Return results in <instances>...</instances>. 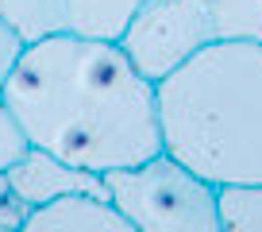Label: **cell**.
<instances>
[{
    "label": "cell",
    "instance_id": "6da1fadb",
    "mask_svg": "<svg viewBox=\"0 0 262 232\" xmlns=\"http://www.w3.org/2000/svg\"><path fill=\"white\" fill-rule=\"evenodd\" d=\"M0 97L31 147L85 170L108 174L162 151L155 82L120 39L70 31L31 39Z\"/></svg>",
    "mask_w": 262,
    "mask_h": 232
},
{
    "label": "cell",
    "instance_id": "7a4b0ae2",
    "mask_svg": "<svg viewBox=\"0 0 262 232\" xmlns=\"http://www.w3.org/2000/svg\"><path fill=\"white\" fill-rule=\"evenodd\" d=\"M162 151L216 190L262 186V39L196 50L155 82Z\"/></svg>",
    "mask_w": 262,
    "mask_h": 232
},
{
    "label": "cell",
    "instance_id": "3957f363",
    "mask_svg": "<svg viewBox=\"0 0 262 232\" xmlns=\"http://www.w3.org/2000/svg\"><path fill=\"white\" fill-rule=\"evenodd\" d=\"M235 39H262V0H143L120 47L150 82H162L196 50Z\"/></svg>",
    "mask_w": 262,
    "mask_h": 232
},
{
    "label": "cell",
    "instance_id": "277c9868",
    "mask_svg": "<svg viewBox=\"0 0 262 232\" xmlns=\"http://www.w3.org/2000/svg\"><path fill=\"white\" fill-rule=\"evenodd\" d=\"M108 198L135 232H224L220 190L170 151L104 174Z\"/></svg>",
    "mask_w": 262,
    "mask_h": 232
},
{
    "label": "cell",
    "instance_id": "5b68a950",
    "mask_svg": "<svg viewBox=\"0 0 262 232\" xmlns=\"http://www.w3.org/2000/svg\"><path fill=\"white\" fill-rule=\"evenodd\" d=\"M143 0H0V16L12 20L27 43L42 35H93L120 39Z\"/></svg>",
    "mask_w": 262,
    "mask_h": 232
},
{
    "label": "cell",
    "instance_id": "8992f818",
    "mask_svg": "<svg viewBox=\"0 0 262 232\" xmlns=\"http://www.w3.org/2000/svg\"><path fill=\"white\" fill-rule=\"evenodd\" d=\"M8 190L27 209L42 205V201H54L62 194H97V198H108L104 174L74 166L42 147H31L16 166H8Z\"/></svg>",
    "mask_w": 262,
    "mask_h": 232
},
{
    "label": "cell",
    "instance_id": "52a82bcc",
    "mask_svg": "<svg viewBox=\"0 0 262 232\" xmlns=\"http://www.w3.org/2000/svg\"><path fill=\"white\" fill-rule=\"evenodd\" d=\"M24 232H135L131 221L97 194H62L54 201L27 209Z\"/></svg>",
    "mask_w": 262,
    "mask_h": 232
},
{
    "label": "cell",
    "instance_id": "ba28073f",
    "mask_svg": "<svg viewBox=\"0 0 262 232\" xmlns=\"http://www.w3.org/2000/svg\"><path fill=\"white\" fill-rule=\"evenodd\" d=\"M220 213L224 232H262V186H224Z\"/></svg>",
    "mask_w": 262,
    "mask_h": 232
},
{
    "label": "cell",
    "instance_id": "9c48e42d",
    "mask_svg": "<svg viewBox=\"0 0 262 232\" xmlns=\"http://www.w3.org/2000/svg\"><path fill=\"white\" fill-rule=\"evenodd\" d=\"M27 151H31V140H27L24 124L16 120V112L8 108V101L0 97V170L8 174V166H16Z\"/></svg>",
    "mask_w": 262,
    "mask_h": 232
},
{
    "label": "cell",
    "instance_id": "30bf717a",
    "mask_svg": "<svg viewBox=\"0 0 262 232\" xmlns=\"http://www.w3.org/2000/svg\"><path fill=\"white\" fill-rule=\"evenodd\" d=\"M24 47H27V39L19 35V27L12 24V20L0 16V93H4V85H8L19 54H24Z\"/></svg>",
    "mask_w": 262,
    "mask_h": 232
},
{
    "label": "cell",
    "instance_id": "8fae6325",
    "mask_svg": "<svg viewBox=\"0 0 262 232\" xmlns=\"http://www.w3.org/2000/svg\"><path fill=\"white\" fill-rule=\"evenodd\" d=\"M27 205L12 190H0V232H24Z\"/></svg>",
    "mask_w": 262,
    "mask_h": 232
},
{
    "label": "cell",
    "instance_id": "7c38bea8",
    "mask_svg": "<svg viewBox=\"0 0 262 232\" xmlns=\"http://www.w3.org/2000/svg\"><path fill=\"white\" fill-rule=\"evenodd\" d=\"M0 190H8V174L0 170Z\"/></svg>",
    "mask_w": 262,
    "mask_h": 232
}]
</instances>
